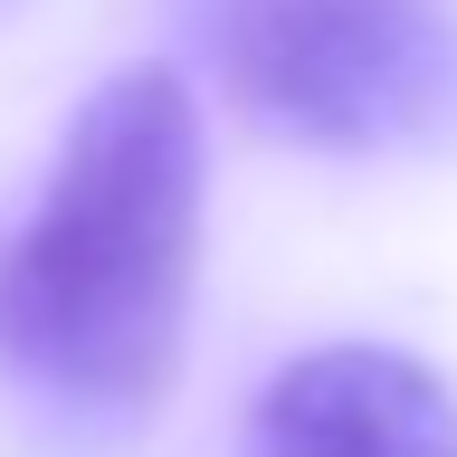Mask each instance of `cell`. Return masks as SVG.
I'll list each match as a JSON object with an SVG mask.
<instances>
[{
	"mask_svg": "<svg viewBox=\"0 0 457 457\" xmlns=\"http://www.w3.org/2000/svg\"><path fill=\"white\" fill-rule=\"evenodd\" d=\"M210 57L228 96L324 153L428 134L457 96L448 0H210Z\"/></svg>",
	"mask_w": 457,
	"mask_h": 457,
	"instance_id": "obj_2",
	"label": "cell"
},
{
	"mask_svg": "<svg viewBox=\"0 0 457 457\" xmlns=\"http://www.w3.org/2000/svg\"><path fill=\"white\" fill-rule=\"evenodd\" d=\"M200 267V105L124 67L77 105L38 210L0 248V362L77 410H153Z\"/></svg>",
	"mask_w": 457,
	"mask_h": 457,
	"instance_id": "obj_1",
	"label": "cell"
},
{
	"mask_svg": "<svg viewBox=\"0 0 457 457\" xmlns=\"http://www.w3.org/2000/svg\"><path fill=\"white\" fill-rule=\"evenodd\" d=\"M248 457H457V391L391 343H324L257 391Z\"/></svg>",
	"mask_w": 457,
	"mask_h": 457,
	"instance_id": "obj_3",
	"label": "cell"
}]
</instances>
